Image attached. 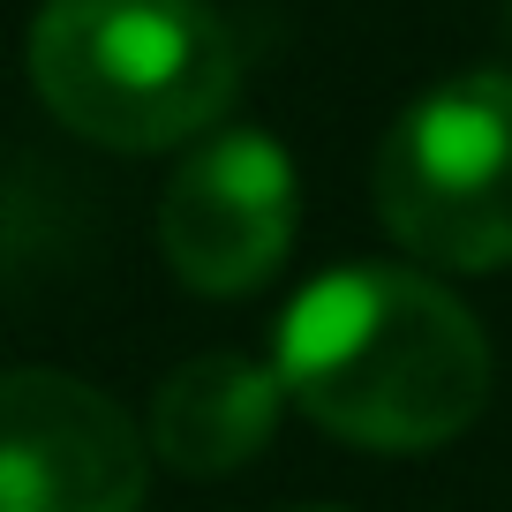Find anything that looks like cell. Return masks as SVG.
<instances>
[{
    "instance_id": "1",
    "label": "cell",
    "mask_w": 512,
    "mask_h": 512,
    "mask_svg": "<svg viewBox=\"0 0 512 512\" xmlns=\"http://www.w3.org/2000/svg\"><path fill=\"white\" fill-rule=\"evenodd\" d=\"M279 384L317 430L369 452H430L490 400V339L452 287L347 264L279 317Z\"/></svg>"
},
{
    "instance_id": "2",
    "label": "cell",
    "mask_w": 512,
    "mask_h": 512,
    "mask_svg": "<svg viewBox=\"0 0 512 512\" xmlns=\"http://www.w3.org/2000/svg\"><path fill=\"white\" fill-rule=\"evenodd\" d=\"M31 83L53 121L106 151H174L241 91V46L204 0H46Z\"/></svg>"
},
{
    "instance_id": "3",
    "label": "cell",
    "mask_w": 512,
    "mask_h": 512,
    "mask_svg": "<svg viewBox=\"0 0 512 512\" xmlns=\"http://www.w3.org/2000/svg\"><path fill=\"white\" fill-rule=\"evenodd\" d=\"M377 219L430 272L512 264V76H467L422 91L377 151Z\"/></svg>"
},
{
    "instance_id": "4",
    "label": "cell",
    "mask_w": 512,
    "mask_h": 512,
    "mask_svg": "<svg viewBox=\"0 0 512 512\" xmlns=\"http://www.w3.org/2000/svg\"><path fill=\"white\" fill-rule=\"evenodd\" d=\"M294 219H302V189L287 144L264 128H226L174 166L159 196V249L181 287L234 302L279 279Z\"/></svg>"
},
{
    "instance_id": "5",
    "label": "cell",
    "mask_w": 512,
    "mask_h": 512,
    "mask_svg": "<svg viewBox=\"0 0 512 512\" xmlns=\"http://www.w3.org/2000/svg\"><path fill=\"white\" fill-rule=\"evenodd\" d=\"M144 430L98 384L0 369V512H136Z\"/></svg>"
},
{
    "instance_id": "6",
    "label": "cell",
    "mask_w": 512,
    "mask_h": 512,
    "mask_svg": "<svg viewBox=\"0 0 512 512\" xmlns=\"http://www.w3.org/2000/svg\"><path fill=\"white\" fill-rule=\"evenodd\" d=\"M279 407H287L279 369L249 362V354H196L151 400V452L174 475H196V482L234 475L272 445Z\"/></svg>"
},
{
    "instance_id": "7",
    "label": "cell",
    "mask_w": 512,
    "mask_h": 512,
    "mask_svg": "<svg viewBox=\"0 0 512 512\" xmlns=\"http://www.w3.org/2000/svg\"><path fill=\"white\" fill-rule=\"evenodd\" d=\"M505 31H512V0H505Z\"/></svg>"
},
{
    "instance_id": "8",
    "label": "cell",
    "mask_w": 512,
    "mask_h": 512,
    "mask_svg": "<svg viewBox=\"0 0 512 512\" xmlns=\"http://www.w3.org/2000/svg\"><path fill=\"white\" fill-rule=\"evenodd\" d=\"M317 512H332V505H317Z\"/></svg>"
}]
</instances>
